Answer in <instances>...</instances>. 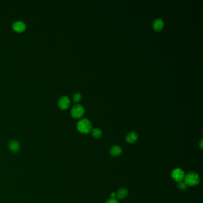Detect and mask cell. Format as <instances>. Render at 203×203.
Instances as JSON below:
<instances>
[{
	"mask_svg": "<svg viewBox=\"0 0 203 203\" xmlns=\"http://www.w3.org/2000/svg\"><path fill=\"white\" fill-rule=\"evenodd\" d=\"M77 129L82 134H88L92 130V123L87 119H81L77 123Z\"/></svg>",
	"mask_w": 203,
	"mask_h": 203,
	"instance_id": "obj_1",
	"label": "cell"
},
{
	"mask_svg": "<svg viewBox=\"0 0 203 203\" xmlns=\"http://www.w3.org/2000/svg\"><path fill=\"white\" fill-rule=\"evenodd\" d=\"M184 181L188 186L195 187L200 183V177L196 172H190L184 178Z\"/></svg>",
	"mask_w": 203,
	"mask_h": 203,
	"instance_id": "obj_2",
	"label": "cell"
},
{
	"mask_svg": "<svg viewBox=\"0 0 203 203\" xmlns=\"http://www.w3.org/2000/svg\"><path fill=\"white\" fill-rule=\"evenodd\" d=\"M185 174L184 171L181 168H176L172 172V178L176 182H179L184 181Z\"/></svg>",
	"mask_w": 203,
	"mask_h": 203,
	"instance_id": "obj_3",
	"label": "cell"
},
{
	"mask_svg": "<svg viewBox=\"0 0 203 203\" xmlns=\"http://www.w3.org/2000/svg\"><path fill=\"white\" fill-rule=\"evenodd\" d=\"M84 112V107L81 104H76L72 108L71 115L74 118H80L83 116Z\"/></svg>",
	"mask_w": 203,
	"mask_h": 203,
	"instance_id": "obj_4",
	"label": "cell"
},
{
	"mask_svg": "<svg viewBox=\"0 0 203 203\" xmlns=\"http://www.w3.org/2000/svg\"><path fill=\"white\" fill-rule=\"evenodd\" d=\"M70 104V100L67 96H62L60 98L58 102V105L61 109H66L69 107Z\"/></svg>",
	"mask_w": 203,
	"mask_h": 203,
	"instance_id": "obj_5",
	"label": "cell"
},
{
	"mask_svg": "<svg viewBox=\"0 0 203 203\" xmlns=\"http://www.w3.org/2000/svg\"><path fill=\"white\" fill-rule=\"evenodd\" d=\"M13 28L14 29V31L19 32H21L25 31V29H26V24L22 21L17 20L13 23Z\"/></svg>",
	"mask_w": 203,
	"mask_h": 203,
	"instance_id": "obj_6",
	"label": "cell"
},
{
	"mask_svg": "<svg viewBox=\"0 0 203 203\" xmlns=\"http://www.w3.org/2000/svg\"><path fill=\"white\" fill-rule=\"evenodd\" d=\"M152 27L156 31H160L164 27V22L160 18H157L154 20L152 23Z\"/></svg>",
	"mask_w": 203,
	"mask_h": 203,
	"instance_id": "obj_7",
	"label": "cell"
},
{
	"mask_svg": "<svg viewBox=\"0 0 203 203\" xmlns=\"http://www.w3.org/2000/svg\"><path fill=\"white\" fill-rule=\"evenodd\" d=\"M8 148L11 152H17L20 148L19 142L16 140H11L8 144Z\"/></svg>",
	"mask_w": 203,
	"mask_h": 203,
	"instance_id": "obj_8",
	"label": "cell"
},
{
	"mask_svg": "<svg viewBox=\"0 0 203 203\" xmlns=\"http://www.w3.org/2000/svg\"><path fill=\"white\" fill-rule=\"evenodd\" d=\"M138 137V134L136 132H131L126 135V141L129 144H132L137 141Z\"/></svg>",
	"mask_w": 203,
	"mask_h": 203,
	"instance_id": "obj_9",
	"label": "cell"
},
{
	"mask_svg": "<svg viewBox=\"0 0 203 203\" xmlns=\"http://www.w3.org/2000/svg\"><path fill=\"white\" fill-rule=\"evenodd\" d=\"M122 152V149L118 146H113L110 150V154L113 157H118Z\"/></svg>",
	"mask_w": 203,
	"mask_h": 203,
	"instance_id": "obj_10",
	"label": "cell"
},
{
	"mask_svg": "<svg viewBox=\"0 0 203 203\" xmlns=\"http://www.w3.org/2000/svg\"><path fill=\"white\" fill-rule=\"evenodd\" d=\"M128 194V191L125 188H121L119 189L116 193V197L119 200L125 199Z\"/></svg>",
	"mask_w": 203,
	"mask_h": 203,
	"instance_id": "obj_11",
	"label": "cell"
},
{
	"mask_svg": "<svg viewBox=\"0 0 203 203\" xmlns=\"http://www.w3.org/2000/svg\"><path fill=\"white\" fill-rule=\"evenodd\" d=\"M91 134L93 137L100 138L102 136V131L99 128H94L91 130Z\"/></svg>",
	"mask_w": 203,
	"mask_h": 203,
	"instance_id": "obj_12",
	"label": "cell"
},
{
	"mask_svg": "<svg viewBox=\"0 0 203 203\" xmlns=\"http://www.w3.org/2000/svg\"><path fill=\"white\" fill-rule=\"evenodd\" d=\"M178 187L181 190H187V188L188 187V185H187V184L184 181H181V182H178Z\"/></svg>",
	"mask_w": 203,
	"mask_h": 203,
	"instance_id": "obj_13",
	"label": "cell"
},
{
	"mask_svg": "<svg viewBox=\"0 0 203 203\" xmlns=\"http://www.w3.org/2000/svg\"><path fill=\"white\" fill-rule=\"evenodd\" d=\"M73 99L75 102H80L82 99V95L81 93H76L74 94Z\"/></svg>",
	"mask_w": 203,
	"mask_h": 203,
	"instance_id": "obj_14",
	"label": "cell"
},
{
	"mask_svg": "<svg viewBox=\"0 0 203 203\" xmlns=\"http://www.w3.org/2000/svg\"><path fill=\"white\" fill-rule=\"evenodd\" d=\"M105 203H119L118 201L116 200L115 199H111L108 200H107Z\"/></svg>",
	"mask_w": 203,
	"mask_h": 203,
	"instance_id": "obj_15",
	"label": "cell"
},
{
	"mask_svg": "<svg viewBox=\"0 0 203 203\" xmlns=\"http://www.w3.org/2000/svg\"><path fill=\"white\" fill-rule=\"evenodd\" d=\"M111 199H114L116 197V194L115 193H112L110 195Z\"/></svg>",
	"mask_w": 203,
	"mask_h": 203,
	"instance_id": "obj_16",
	"label": "cell"
},
{
	"mask_svg": "<svg viewBox=\"0 0 203 203\" xmlns=\"http://www.w3.org/2000/svg\"><path fill=\"white\" fill-rule=\"evenodd\" d=\"M199 145H200V147L201 149H203V140H201L200 143H199Z\"/></svg>",
	"mask_w": 203,
	"mask_h": 203,
	"instance_id": "obj_17",
	"label": "cell"
}]
</instances>
